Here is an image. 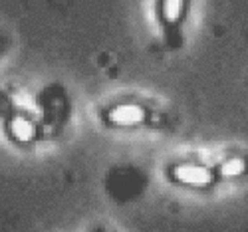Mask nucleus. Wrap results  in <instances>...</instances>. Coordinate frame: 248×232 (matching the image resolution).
Segmentation results:
<instances>
[{
    "label": "nucleus",
    "mask_w": 248,
    "mask_h": 232,
    "mask_svg": "<svg viewBox=\"0 0 248 232\" xmlns=\"http://www.w3.org/2000/svg\"><path fill=\"white\" fill-rule=\"evenodd\" d=\"M173 177L179 183L191 185V186H204L213 181L211 171L201 165H177L173 169Z\"/></svg>",
    "instance_id": "1"
},
{
    "label": "nucleus",
    "mask_w": 248,
    "mask_h": 232,
    "mask_svg": "<svg viewBox=\"0 0 248 232\" xmlns=\"http://www.w3.org/2000/svg\"><path fill=\"white\" fill-rule=\"evenodd\" d=\"M143 117H145V111H143L139 105H133V103L117 105V108H113L108 113L109 123L121 125V127H131V125H137V123L143 121Z\"/></svg>",
    "instance_id": "2"
},
{
    "label": "nucleus",
    "mask_w": 248,
    "mask_h": 232,
    "mask_svg": "<svg viewBox=\"0 0 248 232\" xmlns=\"http://www.w3.org/2000/svg\"><path fill=\"white\" fill-rule=\"evenodd\" d=\"M10 135L20 143H28L34 137V125L24 117H14L10 121Z\"/></svg>",
    "instance_id": "3"
},
{
    "label": "nucleus",
    "mask_w": 248,
    "mask_h": 232,
    "mask_svg": "<svg viewBox=\"0 0 248 232\" xmlns=\"http://www.w3.org/2000/svg\"><path fill=\"white\" fill-rule=\"evenodd\" d=\"M185 8V0H161V16L167 24H177Z\"/></svg>",
    "instance_id": "4"
},
{
    "label": "nucleus",
    "mask_w": 248,
    "mask_h": 232,
    "mask_svg": "<svg viewBox=\"0 0 248 232\" xmlns=\"http://www.w3.org/2000/svg\"><path fill=\"white\" fill-rule=\"evenodd\" d=\"M242 171H244L242 159H231V161H226V163L220 167L222 177H238Z\"/></svg>",
    "instance_id": "5"
}]
</instances>
